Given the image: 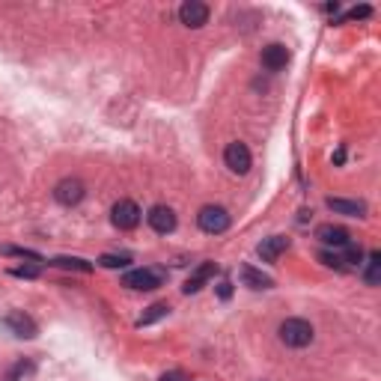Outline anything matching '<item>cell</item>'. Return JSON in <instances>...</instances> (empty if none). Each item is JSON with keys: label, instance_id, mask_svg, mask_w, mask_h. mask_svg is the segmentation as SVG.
Listing matches in <instances>:
<instances>
[{"label": "cell", "instance_id": "cell-1", "mask_svg": "<svg viewBox=\"0 0 381 381\" xmlns=\"http://www.w3.org/2000/svg\"><path fill=\"white\" fill-rule=\"evenodd\" d=\"M313 337H316V331H313V325L307 319H286L280 325V339L289 349H304L313 343Z\"/></svg>", "mask_w": 381, "mask_h": 381}, {"label": "cell", "instance_id": "cell-2", "mask_svg": "<svg viewBox=\"0 0 381 381\" xmlns=\"http://www.w3.org/2000/svg\"><path fill=\"white\" fill-rule=\"evenodd\" d=\"M197 224L202 233L209 236H221L229 229V212L224 206H202L200 214H197Z\"/></svg>", "mask_w": 381, "mask_h": 381}, {"label": "cell", "instance_id": "cell-3", "mask_svg": "<svg viewBox=\"0 0 381 381\" xmlns=\"http://www.w3.org/2000/svg\"><path fill=\"white\" fill-rule=\"evenodd\" d=\"M164 271L158 268H134L128 271L126 277H122V286H128V289H138V292H149V289H158L161 283H164Z\"/></svg>", "mask_w": 381, "mask_h": 381}, {"label": "cell", "instance_id": "cell-4", "mask_svg": "<svg viewBox=\"0 0 381 381\" xmlns=\"http://www.w3.org/2000/svg\"><path fill=\"white\" fill-rule=\"evenodd\" d=\"M140 206L134 200H119L116 206L111 209V221H114V226L116 229H134L140 224Z\"/></svg>", "mask_w": 381, "mask_h": 381}, {"label": "cell", "instance_id": "cell-5", "mask_svg": "<svg viewBox=\"0 0 381 381\" xmlns=\"http://www.w3.org/2000/svg\"><path fill=\"white\" fill-rule=\"evenodd\" d=\"M224 161H226V167L233 170V173H238V176H244V173L250 170V164H253L250 149H248V143H241V140L229 143V146L224 149Z\"/></svg>", "mask_w": 381, "mask_h": 381}, {"label": "cell", "instance_id": "cell-6", "mask_svg": "<svg viewBox=\"0 0 381 381\" xmlns=\"http://www.w3.org/2000/svg\"><path fill=\"white\" fill-rule=\"evenodd\" d=\"M84 182L80 179H63L57 182V188H54V200L60 202V206H78L80 200H84Z\"/></svg>", "mask_w": 381, "mask_h": 381}, {"label": "cell", "instance_id": "cell-7", "mask_svg": "<svg viewBox=\"0 0 381 381\" xmlns=\"http://www.w3.org/2000/svg\"><path fill=\"white\" fill-rule=\"evenodd\" d=\"M179 21L185 27H202L209 21V6L206 4H200V0H185V4L179 6Z\"/></svg>", "mask_w": 381, "mask_h": 381}, {"label": "cell", "instance_id": "cell-8", "mask_svg": "<svg viewBox=\"0 0 381 381\" xmlns=\"http://www.w3.org/2000/svg\"><path fill=\"white\" fill-rule=\"evenodd\" d=\"M146 221H149V226H152L155 233L167 236V233H173V229H176V212L170 206H152V209H149V214H146Z\"/></svg>", "mask_w": 381, "mask_h": 381}, {"label": "cell", "instance_id": "cell-9", "mask_svg": "<svg viewBox=\"0 0 381 381\" xmlns=\"http://www.w3.org/2000/svg\"><path fill=\"white\" fill-rule=\"evenodd\" d=\"M4 325L6 328L16 334L18 339H33L36 334H39V328H36V322L27 316V313H9V316L4 319Z\"/></svg>", "mask_w": 381, "mask_h": 381}, {"label": "cell", "instance_id": "cell-10", "mask_svg": "<svg viewBox=\"0 0 381 381\" xmlns=\"http://www.w3.org/2000/svg\"><path fill=\"white\" fill-rule=\"evenodd\" d=\"M289 57H292L289 48L280 45V42H271V45L262 48V66H265L268 72H280V69H286Z\"/></svg>", "mask_w": 381, "mask_h": 381}, {"label": "cell", "instance_id": "cell-11", "mask_svg": "<svg viewBox=\"0 0 381 381\" xmlns=\"http://www.w3.org/2000/svg\"><path fill=\"white\" fill-rule=\"evenodd\" d=\"M289 244H292V241L286 238V236H271V238H262V244L256 248V253H260L265 262H277L280 256L289 250Z\"/></svg>", "mask_w": 381, "mask_h": 381}, {"label": "cell", "instance_id": "cell-12", "mask_svg": "<svg viewBox=\"0 0 381 381\" xmlns=\"http://www.w3.org/2000/svg\"><path fill=\"white\" fill-rule=\"evenodd\" d=\"M214 271H217V265H214V262H202L197 271H190V277H188V280H185V286H182L185 295H194V292H200L202 286H206V283L214 277Z\"/></svg>", "mask_w": 381, "mask_h": 381}, {"label": "cell", "instance_id": "cell-13", "mask_svg": "<svg viewBox=\"0 0 381 381\" xmlns=\"http://www.w3.org/2000/svg\"><path fill=\"white\" fill-rule=\"evenodd\" d=\"M238 277H241V286H248V289H271L274 286V280H271L268 274H262L260 268H253V265H241V271H238Z\"/></svg>", "mask_w": 381, "mask_h": 381}, {"label": "cell", "instance_id": "cell-14", "mask_svg": "<svg viewBox=\"0 0 381 381\" xmlns=\"http://www.w3.org/2000/svg\"><path fill=\"white\" fill-rule=\"evenodd\" d=\"M316 238H319L322 244H328V248H343L346 241H351L346 229H343V226H334V224H322V226L316 229Z\"/></svg>", "mask_w": 381, "mask_h": 381}, {"label": "cell", "instance_id": "cell-15", "mask_svg": "<svg viewBox=\"0 0 381 381\" xmlns=\"http://www.w3.org/2000/svg\"><path fill=\"white\" fill-rule=\"evenodd\" d=\"M328 209L337 212V214L363 217V214H366V202H363V200H339V197H328Z\"/></svg>", "mask_w": 381, "mask_h": 381}, {"label": "cell", "instance_id": "cell-16", "mask_svg": "<svg viewBox=\"0 0 381 381\" xmlns=\"http://www.w3.org/2000/svg\"><path fill=\"white\" fill-rule=\"evenodd\" d=\"M363 280H366V286H378V283H381V253H378V250H373L370 256H366Z\"/></svg>", "mask_w": 381, "mask_h": 381}, {"label": "cell", "instance_id": "cell-17", "mask_svg": "<svg viewBox=\"0 0 381 381\" xmlns=\"http://www.w3.org/2000/svg\"><path fill=\"white\" fill-rule=\"evenodd\" d=\"M164 316H170V307H167V304H152V307H149L143 316L138 319V328H146V325H152V322L164 319Z\"/></svg>", "mask_w": 381, "mask_h": 381}, {"label": "cell", "instance_id": "cell-18", "mask_svg": "<svg viewBox=\"0 0 381 381\" xmlns=\"http://www.w3.org/2000/svg\"><path fill=\"white\" fill-rule=\"evenodd\" d=\"M51 265H57V268H72V271H92V262L87 260H78V256H57V260H51Z\"/></svg>", "mask_w": 381, "mask_h": 381}, {"label": "cell", "instance_id": "cell-19", "mask_svg": "<svg viewBox=\"0 0 381 381\" xmlns=\"http://www.w3.org/2000/svg\"><path fill=\"white\" fill-rule=\"evenodd\" d=\"M30 373H33V363H30V361H18V363L4 375V381H24V375H30Z\"/></svg>", "mask_w": 381, "mask_h": 381}, {"label": "cell", "instance_id": "cell-20", "mask_svg": "<svg viewBox=\"0 0 381 381\" xmlns=\"http://www.w3.org/2000/svg\"><path fill=\"white\" fill-rule=\"evenodd\" d=\"M128 262H131L128 253H104L99 260V265H104V268H126Z\"/></svg>", "mask_w": 381, "mask_h": 381}, {"label": "cell", "instance_id": "cell-21", "mask_svg": "<svg viewBox=\"0 0 381 381\" xmlns=\"http://www.w3.org/2000/svg\"><path fill=\"white\" fill-rule=\"evenodd\" d=\"M370 16H373L370 6H355L351 12H346V16L339 18V24H343V21H358V18H370Z\"/></svg>", "mask_w": 381, "mask_h": 381}, {"label": "cell", "instance_id": "cell-22", "mask_svg": "<svg viewBox=\"0 0 381 381\" xmlns=\"http://www.w3.org/2000/svg\"><path fill=\"white\" fill-rule=\"evenodd\" d=\"M0 253H12V256H27V260H39V253L24 250V248H0Z\"/></svg>", "mask_w": 381, "mask_h": 381}, {"label": "cell", "instance_id": "cell-23", "mask_svg": "<svg viewBox=\"0 0 381 381\" xmlns=\"http://www.w3.org/2000/svg\"><path fill=\"white\" fill-rule=\"evenodd\" d=\"M229 295H233V283H229V280H221V283H217V298H221V301H226Z\"/></svg>", "mask_w": 381, "mask_h": 381}, {"label": "cell", "instance_id": "cell-24", "mask_svg": "<svg viewBox=\"0 0 381 381\" xmlns=\"http://www.w3.org/2000/svg\"><path fill=\"white\" fill-rule=\"evenodd\" d=\"M12 274H16V277H36L39 274V268H12Z\"/></svg>", "mask_w": 381, "mask_h": 381}, {"label": "cell", "instance_id": "cell-25", "mask_svg": "<svg viewBox=\"0 0 381 381\" xmlns=\"http://www.w3.org/2000/svg\"><path fill=\"white\" fill-rule=\"evenodd\" d=\"M161 381H185V375L182 373H170V375H164Z\"/></svg>", "mask_w": 381, "mask_h": 381}]
</instances>
